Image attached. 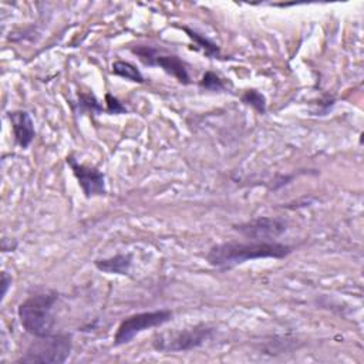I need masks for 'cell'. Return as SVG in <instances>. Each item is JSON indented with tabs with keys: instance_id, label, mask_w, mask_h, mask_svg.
Listing matches in <instances>:
<instances>
[{
	"instance_id": "cell-13",
	"label": "cell",
	"mask_w": 364,
	"mask_h": 364,
	"mask_svg": "<svg viewBox=\"0 0 364 364\" xmlns=\"http://www.w3.org/2000/svg\"><path fill=\"white\" fill-rule=\"evenodd\" d=\"M242 102L251 107H253L258 113L265 114L266 113V99L262 93L256 90H248L242 96Z\"/></svg>"
},
{
	"instance_id": "cell-12",
	"label": "cell",
	"mask_w": 364,
	"mask_h": 364,
	"mask_svg": "<svg viewBox=\"0 0 364 364\" xmlns=\"http://www.w3.org/2000/svg\"><path fill=\"white\" fill-rule=\"evenodd\" d=\"M113 73L118 77H122L125 80L134 81V83H144V76L141 71L127 62H114L113 63Z\"/></svg>"
},
{
	"instance_id": "cell-9",
	"label": "cell",
	"mask_w": 364,
	"mask_h": 364,
	"mask_svg": "<svg viewBox=\"0 0 364 364\" xmlns=\"http://www.w3.org/2000/svg\"><path fill=\"white\" fill-rule=\"evenodd\" d=\"M153 66H160L161 69H164L168 74L175 77L182 84H190L191 83V77L188 74L187 66L178 56H174V55H157L155 59H154V64Z\"/></svg>"
},
{
	"instance_id": "cell-1",
	"label": "cell",
	"mask_w": 364,
	"mask_h": 364,
	"mask_svg": "<svg viewBox=\"0 0 364 364\" xmlns=\"http://www.w3.org/2000/svg\"><path fill=\"white\" fill-rule=\"evenodd\" d=\"M292 252V248L278 242H225L215 245L206 255L209 265L220 269L234 267L253 259H282Z\"/></svg>"
},
{
	"instance_id": "cell-7",
	"label": "cell",
	"mask_w": 364,
	"mask_h": 364,
	"mask_svg": "<svg viewBox=\"0 0 364 364\" xmlns=\"http://www.w3.org/2000/svg\"><path fill=\"white\" fill-rule=\"evenodd\" d=\"M67 164L70 165L74 176L78 181V186L87 198L102 197L107 194L106 176L102 171L94 167L80 164L73 155H67Z\"/></svg>"
},
{
	"instance_id": "cell-8",
	"label": "cell",
	"mask_w": 364,
	"mask_h": 364,
	"mask_svg": "<svg viewBox=\"0 0 364 364\" xmlns=\"http://www.w3.org/2000/svg\"><path fill=\"white\" fill-rule=\"evenodd\" d=\"M9 118L12 122L16 144L22 148H27L36 135L31 115L27 111H13L9 113Z\"/></svg>"
},
{
	"instance_id": "cell-5",
	"label": "cell",
	"mask_w": 364,
	"mask_h": 364,
	"mask_svg": "<svg viewBox=\"0 0 364 364\" xmlns=\"http://www.w3.org/2000/svg\"><path fill=\"white\" fill-rule=\"evenodd\" d=\"M288 230V220L284 218L262 216L235 226V231L256 242H273Z\"/></svg>"
},
{
	"instance_id": "cell-10",
	"label": "cell",
	"mask_w": 364,
	"mask_h": 364,
	"mask_svg": "<svg viewBox=\"0 0 364 364\" xmlns=\"http://www.w3.org/2000/svg\"><path fill=\"white\" fill-rule=\"evenodd\" d=\"M132 262V255H115L108 259H97L94 262L96 267L103 273H110V275H128Z\"/></svg>"
},
{
	"instance_id": "cell-14",
	"label": "cell",
	"mask_w": 364,
	"mask_h": 364,
	"mask_svg": "<svg viewBox=\"0 0 364 364\" xmlns=\"http://www.w3.org/2000/svg\"><path fill=\"white\" fill-rule=\"evenodd\" d=\"M200 85L205 90H209V91H223L225 90L223 81L214 71H206L204 74L202 80L200 81Z\"/></svg>"
},
{
	"instance_id": "cell-2",
	"label": "cell",
	"mask_w": 364,
	"mask_h": 364,
	"mask_svg": "<svg viewBox=\"0 0 364 364\" xmlns=\"http://www.w3.org/2000/svg\"><path fill=\"white\" fill-rule=\"evenodd\" d=\"M59 296L55 292L38 293L26 299L18 310L23 329L34 337L52 335L56 323L55 304Z\"/></svg>"
},
{
	"instance_id": "cell-16",
	"label": "cell",
	"mask_w": 364,
	"mask_h": 364,
	"mask_svg": "<svg viewBox=\"0 0 364 364\" xmlns=\"http://www.w3.org/2000/svg\"><path fill=\"white\" fill-rule=\"evenodd\" d=\"M80 106L91 113H102L103 107L99 104L93 94H80Z\"/></svg>"
},
{
	"instance_id": "cell-15",
	"label": "cell",
	"mask_w": 364,
	"mask_h": 364,
	"mask_svg": "<svg viewBox=\"0 0 364 364\" xmlns=\"http://www.w3.org/2000/svg\"><path fill=\"white\" fill-rule=\"evenodd\" d=\"M132 53L140 57V60L147 64V66H153L154 64V59L158 55V52L150 46H139V48H134Z\"/></svg>"
},
{
	"instance_id": "cell-18",
	"label": "cell",
	"mask_w": 364,
	"mask_h": 364,
	"mask_svg": "<svg viewBox=\"0 0 364 364\" xmlns=\"http://www.w3.org/2000/svg\"><path fill=\"white\" fill-rule=\"evenodd\" d=\"M10 285H12V276L8 275V272H2V299L6 296Z\"/></svg>"
},
{
	"instance_id": "cell-3",
	"label": "cell",
	"mask_w": 364,
	"mask_h": 364,
	"mask_svg": "<svg viewBox=\"0 0 364 364\" xmlns=\"http://www.w3.org/2000/svg\"><path fill=\"white\" fill-rule=\"evenodd\" d=\"M71 351V336L66 333L49 335L37 337L26 354L18 363H43V364H62Z\"/></svg>"
},
{
	"instance_id": "cell-4",
	"label": "cell",
	"mask_w": 364,
	"mask_h": 364,
	"mask_svg": "<svg viewBox=\"0 0 364 364\" xmlns=\"http://www.w3.org/2000/svg\"><path fill=\"white\" fill-rule=\"evenodd\" d=\"M174 313L168 309L144 312L132 314L121 322L114 336V346H122L130 343L136 335H140L144 330L162 326L168 323L172 318Z\"/></svg>"
},
{
	"instance_id": "cell-11",
	"label": "cell",
	"mask_w": 364,
	"mask_h": 364,
	"mask_svg": "<svg viewBox=\"0 0 364 364\" xmlns=\"http://www.w3.org/2000/svg\"><path fill=\"white\" fill-rule=\"evenodd\" d=\"M182 29H184V30L187 31V34L195 41V44L205 53V56H208V57H211V59H216V57L220 56V50H219V48H218V46H216L214 41H211L209 38H206L205 36L197 33L195 30H192V29H190V27H186V26H184Z\"/></svg>"
},
{
	"instance_id": "cell-6",
	"label": "cell",
	"mask_w": 364,
	"mask_h": 364,
	"mask_svg": "<svg viewBox=\"0 0 364 364\" xmlns=\"http://www.w3.org/2000/svg\"><path fill=\"white\" fill-rule=\"evenodd\" d=\"M212 333L214 329L205 325H198L192 329L179 330L168 340L160 337L157 342H154V347L161 351H188L204 344L208 339H211Z\"/></svg>"
},
{
	"instance_id": "cell-17",
	"label": "cell",
	"mask_w": 364,
	"mask_h": 364,
	"mask_svg": "<svg viewBox=\"0 0 364 364\" xmlns=\"http://www.w3.org/2000/svg\"><path fill=\"white\" fill-rule=\"evenodd\" d=\"M106 103H107V113L108 114H125L127 108L120 103L118 99H115L113 94H106Z\"/></svg>"
}]
</instances>
